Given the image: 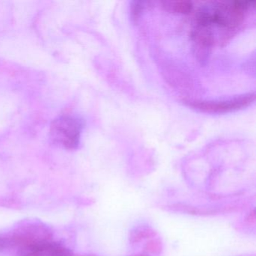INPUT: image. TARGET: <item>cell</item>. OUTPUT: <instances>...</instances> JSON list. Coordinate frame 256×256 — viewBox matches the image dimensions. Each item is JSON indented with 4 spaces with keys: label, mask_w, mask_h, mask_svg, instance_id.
<instances>
[{
    "label": "cell",
    "mask_w": 256,
    "mask_h": 256,
    "mask_svg": "<svg viewBox=\"0 0 256 256\" xmlns=\"http://www.w3.org/2000/svg\"><path fill=\"white\" fill-rule=\"evenodd\" d=\"M142 10H143V4L139 2H134L132 8V16L134 20H137Z\"/></svg>",
    "instance_id": "6"
},
{
    "label": "cell",
    "mask_w": 256,
    "mask_h": 256,
    "mask_svg": "<svg viewBox=\"0 0 256 256\" xmlns=\"http://www.w3.org/2000/svg\"><path fill=\"white\" fill-rule=\"evenodd\" d=\"M252 2H215L200 8L196 14V26L234 30L244 22L245 12Z\"/></svg>",
    "instance_id": "1"
},
{
    "label": "cell",
    "mask_w": 256,
    "mask_h": 256,
    "mask_svg": "<svg viewBox=\"0 0 256 256\" xmlns=\"http://www.w3.org/2000/svg\"><path fill=\"white\" fill-rule=\"evenodd\" d=\"M256 100L254 92L244 94L229 100L220 101H192L188 100L185 103L188 107L200 112L210 114H224L242 110L252 104Z\"/></svg>",
    "instance_id": "3"
},
{
    "label": "cell",
    "mask_w": 256,
    "mask_h": 256,
    "mask_svg": "<svg viewBox=\"0 0 256 256\" xmlns=\"http://www.w3.org/2000/svg\"><path fill=\"white\" fill-rule=\"evenodd\" d=\"M20 256H72V252L64 246L48 240L22 247Z\"/></svg>",
    "instance_id": "4"
},
{
    "label": "cell",
    "mask_w": 256,
    "mask_h": 256,
    "mask_svg": "<svg viewBox=\"0 0 256 256\" xmlns=\"http://www.w3.org/2000/svg\"><path fill=\"white\" fill-rule=\"evenodd\" d=\"M82 124L77 118L61 116L53 121L50 126V140L68 150L77 148L80 142Z\"/></svg>",
    "instance_id": "2"
},
{
    "label": "cell",
    "mask_w": 256,
    "mask_h": 256,
    "mask_svg": "<svg viewBox=\"0 0 256 256\" xmlns=\"http://www.w3.org/2000/svg\"><path fill=\"white\" fill-rule=\"evenodd\" d=\"M163 8L169 12L188 14L192 12V2L188 1H166L162 2Z\"/></svg>",
    "instance_id": "5"
},
{
    "label": "cell",
    "mask_w": 256,
    "mask_h": 256,
    "mask_svg": "<svg viewBox=\"0 0 256 256\" xmlns=\"http://www.w3.org/2000/svg\"><path fill=\"white\" fill-rule=\"evenodd\" d=\"M7 248H10V245L6 238L5 235H0V252L4 251Z\"/></svg>",
    "instance_id": "7"
}]
</instances>
